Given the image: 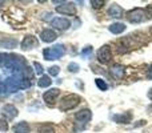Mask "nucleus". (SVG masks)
Here are the masks:
<instances>
[{
  "label": "nucleus",
  "instance_id": "nucleus-6",
  "mask_svg": "<svg viewBox=\"0 0 152 133\" xmlns=\"http://www.w3.org/2000/svg\"><path fill=\"white\" fill-rule=\"evenodd\" d=\"M56 11L61 15H71L74 16L76 15V7L74 3L69 1H61L59 5H56Z\"/></svg>",
  "mask_w": 152,
  "mask_h": 133
},
{
  "label": "nucleus",
  "instance_id": "nucleus-11",
  "mask_svg": "<svg viewBox=\"0 0 152 133\" xmlns=\"http://www.w3.org/2000/svg\"><path fill=\"white\" fill-rule=\"evenodd\" d=\"M56 37H58V35H56V32L53 31V29H43L42 33H40V39H42V41L44 43H52L56 40Z\"/></svg>",
  "mask_w": 152,
  "mask_h": 133
},
{
  "label": "nucleus",
  "instance_id": "nucleus-9",
  "mask_svg": "<svg viewBox=\"0 0 152 133\" xmlns=\"http://www.w3.org/2000/svg\"><path fill=\"white\" fill-rule=\"evenodd\" d=\"M3 116L5 117V121L7 120H13V118L16 117V116L19 115V110H18V108L15 107V105H12V104H7V105H4L3 107Z\"/></svg>",
  "mask_w": 152,
  "mask_h": 133
},
{
  "label": "nucleus",
  "instance_id": "nucleus-15",
  "mask_svg": "<svg viewBox=\"0 0 152 133\" xmlns=\"http://www.w3.org/2000/svg\"><path fill=\"white\" fill-rule=\"evenodd\" d=\"M126 24H123V23H119V21H116V23H112L110 27H108V29H110V32L111 33H113V35H120V33H123L124 31H126Z\"/></svg>",
  "mask_w": 152,
  "mask_h": 133
},
{
  "label": "nucleus",
  "instance_id": "nucleus-18",
  "mask_svg": "<svg viewBox=\"0 0 152 133\" xmlns=\"http://www.w3.org/2000/svg\"><path fill=\"white\" fill-rule=\"evenodd\" d=\"M51 84H52V80H51V77L48 75H43L42 77L37 80V85H39L40 88H48Z\"/></svg>",
  "mask_w": 152,
  "mask_h": 133
},
{
  "label": "nucleus",
  "instance_id": "nucleus-26",
  "mask_svg": "<svg viewBox=\"0 0 152 133\" xmlns=\"http://www.w3.org/2000/svg\"><path fill=\"white\" fill-rule=\"evenodd\" d=\"M79 69H80V67H79L76 63H69V64H68V70H69V72L76 73Z\"/></svg>",
  "mask_w": 152,
  "mask_h": 133
},
{
  "label": "nucleus",
  "instance_id": "nucleus-14",
  "mask_svg": "<svg viewBox=\"0 0 152 133\" xmlns=\"http://www.w3.org/2000/svg\"><path fill=\"white\" fill-rule=\"evenodd\" d=\"M111 117H112V120L115 123H119V124H129L132 120V115L129 112L120 113V115H113Z\"/></svg>",
  "mask_w": 152,
  "mask_h": 133
},
{
  "label": "nucleus",
  "instance_id": "nucleus-28",
  "mask_svg": "<svg viewBox=\"0 0 152 133\" xmlns=\"http://www.w3.org/2000/svg\"><path fill=\"white\" fill-rule=\"evenodd\" d=\"M145 123H147V121L145 120H140V121H137V124H135V128H136V126H142V125H145Z\"/></svg>",
  "mask_w": 152,
  "mask_h": 133
},
{
  "label": "nucleus",
  "instance_id": "nucleus-23",
  "mask_svg": "<svg viewBox=\"0 0 152 133\" xmlns=\"http://www.w3.org/2000/svg\"><path fill=\"white\" fill-rule=\"evenodd\" d=\"M59 72H60V68L58 65H52V67L48 68V73H50L51 76H58Z\"/></svg>",
  "mask_w": 152,
  "mask_h": 133
},
{
  "label": "nucleus",
  "instance_id": "nucleus-2",
  "mask_svg": "<svg viewBox=\"0 0 152 133\" xmlns=\"http://www.w3.org/2000/svg\"><path fill=\"white\" fill-rule=\"evenodd\" d=\"M64 53H66V47L63 44H56L51 48H45L43 51V56H44L45 60H58V59L63 57Z\"/></svg>",
  "mask_w": 152,
  "mask_h": 133
},
{
  "label": "nucleus",
  "instance_id": "nucleus-7",
  "mask_svg": "<svg viewBox=\"0 0 152 133\" xmlns=\"http://www.w3.org/2000/svg\"><path fill=\"white\" fill-rule=\"evenodd\" d=\"M37 45H39V40H37L35 36H32V35H27V36H24L20 47L23 51H29V49L36 48Z\"/></svg>",
  "mask_w": 152,
  "mask_h": 133
},
{
  "label": "nucleus",
  "instance_id": "nucleus-25",
  "mask_svg": "<svg viewBox=\"0 0 152 133\" xmlns=\"http://www.w3.org/2000/svg\"><path fill=\"white\" fill-rule=\"evenodd\" d=\"M8 131V123L4 118L0 117V132H7Z\"/></svg>",
  "mask_w": 152,
  "mask_h": 133
},
{
  "label": "nucleus",
  "instance_id": "nucleus-16",
  "mask_svg": "<svg viewBox=\"0 0 152 133\" xmlns=\"http://www.w3.org/2000/svg\"><path fill=\"white\" fill-rule=\"evenodd\" d=\"M18 45V40L12 39V37H5V39L0 40V48H8V49H12Z\"/></svg>",
  "mask_w": 152,
  "mask_h": 133
},
{
  "label": "nucleus",
  "instance_id": "nucleus-24",
  "mask_svg": "<svg viewBox=\"0 0 152 133\" xmlns=\"http://www.w3.org/2000/svg\"><path fill=\"white\" fill-rule=\"evenodd\" d=\"M34 68H35V72L37 73V75H43V72H44V68L40 63H37V61H35L34 63Z\"/></svg>",
  "mask_w": 152,
  "mask_h": 133
},
{
  "label": "nucleus",
  "instance_id": "nucleus-29",
  "mask_svg": "<svg viewBox=\"0 0 152 133\" xmlns=\"http://www.w3.org/2000/svg\"><path fill=\"white\" fill-rule=\"evenodd\" d=\"M147 77L150 78V80H152V65L150 67V69H148V72H147Z\"/></svg>",
  "mask_w": 152,
  "mask_h": 133
},
{
  "label": "nucleus",
  "instance_id": "nucleus-4",
  "mask_svg": "<svg viewBox=\"0 0 152 133\" xmlns=\"http://www.w3.org/2000/svg\"><path fill=\"white\" fill-rule=\"evenodd\" d=\"M111 59H112V51H111L110 45L105 44L103 47H100L99 51H97V60H99V63L107 64L111 61Z\"/></svg>",
  "mask_w": 152,
  "mask_h": 133
},
{
  "label": "nucleus",
  "instance_id": "nucleus-1",
  "mask_svg": "<svg viewBox=\"0 0 152 133\" xmlns=\"http://www.w3.org/2000/svg\"><path fill=\"white\" fill-rule=\"evenodd\" d=\"M80 101H81V97L79 96V94H76V93L66 94V96L60 100V102H59V109H60L61 112H67V110L76 108L80 104Z\"/></svg>",
  "mask_w": 152,
  "mask_h": 133
},
{
  "label": "nucleus",
  "instance_id": "nucleus-17",
  "mask_svg": "<svg viewBox=\"0 0 152 133\" xmlns=\"http://www.w3.org/2000/svg\"><path fill=\"white\" fill-rule=\"evenodd\" d=\"M12 131L15 133H29V125L26 121H20V123L13 125Z\"/></svg>",
  "mask_w": 152,
  "mask_h": 133
},
{
  "label": "nucleus",
  "instance_id": "nucleus-30",
  "mask_svg": "<svg viewBox=\"0 0 152 133\" xmlns=\"http://www.w3.org/2000/svg\"><path fill=\"white\" fill-rule=\"evenodd\" d=\"M148 97H150V99L152 100V88L150 89V92H148Z\"/></svg>",
  "mask_w": 152,
  "mask_h": 133
},
{
  "label": "nucleus",
  "instance_id": "nucleus-27",
  "mask_svg": "<svg viewBox=\"0 0 152 133\" xmlns=\"http://www.w3.org/2000/svg\"><path fill=\"white\" fill-rule=\"evenodd\" d=\"M144 16H147V19H152V4L144 9Z\"/></svg>",
  "mask_w": 152,
  "mask_h": 133
},
{
  "label": "nucleus",
  "instance_id": "nucleus-19",
  "mask_svg": "<svg viewBox=\"0 0 152 133\" xmlns=\"http://www.w3.org/2000/svg\"><path fill=\"white\" fill-rule=\"evenodd\" d=\"M39 133H55V131H53L52 125H50V124H43L39 128Z\"/></svg>",
  "mask_w": 152,
  "mask_h": 133
},
{
  "label": "nucleus",
  "instance_id": "nucleus-22",
  "mask_svg": "<svg viewBox=\"0 0 152 133\" xmlns=\"http://www.w3.org/2000/svg\"><path fill=\"white\" fill-rule=\"evenodd\" d=\"M104 4H105L104 0H91V5L95 8V9H99V8H102Z\"/></svg>",
  "mask_w": 152,
  "mask_h": 133
},
{
  "label": "nucleus",
  "instance_id": "nucleus-12",
  "mask_svg": "<svg viewBox=\"0 0 152 133\" xmlns=\"http://www.w3.org/2000/svg\"><path fill=\"white\" fill-rule=\"evenodd\" d=\"M75 118L77 121H80V123L86 124V123H88V121H91L92 112L89 109H87V108H86V109H81V110H79V112H76Z\"/></svg>",
  "mask_w": 152,
  "mask_h": 133
},
{
  "label": "nucleus",
  "instance_id": "nucleus-21",
  "mask_svg": "<svg viewBox=\"0 0 152 133\" xmlns=\"http://www.w3.org/2000/svg\"><path fill=\"white\" fill-rule=\"evenodd\" d=\"M92 51H94V48H92V47H86V48H84V49L80 52V55L83 56L84 59H87V57H89V56L92 55Z\"/></svg>",
  "mask_w": 152,
  "mask_h": 133
},
{
  "label": "nucleus",
  "instance_id": "nucleus-31",
  "mask_svg": "<svg viewBox=\"0 0 152 133\" xmlns=\"http://www.w3.org/2000/svg\"><path fill=\"white\" fill-rule=\"evenodd\" d=\"M151 33H152V27H151Z\"/></svg>",
  "mask_w": 152,
  "mask_h": 133
},
{
  "label": "nucleus",
  "instance_id": "nucleus-20",
  "mask_svg": "<svg viewBox=\"0 0 152 133\" xmlns=\"http://www.w3.org/2000/svg\"><path fill=\"white\" fill-rule=\"evenodd\" d=\"M95 83H96L97 88L102 89V91H107V89H108V84L105 83L104 80H102V78H96V80H95Z\"/></svg>",
  "mask_w": 152,
  "mask_h": 133
},
{
  "label": "nucleus",
  "instance_id": "nucleus-8",
  "mask_svg": "<svg viewBox=\"0 0 152 133\" xmlns=\"http://www.w3.org/2000/svg\"><path fill=\"white\" fill-rule=\"evenodd\" d=\"M51 25L53 28L59 29V31H66V29H68L71 27V21L66 17H55L51 21Z\"/></svg>",
  "mask_w": 152,
  "mask_h": 133
},
{
  "label": "nucleus",
  "instance_id": "nucleus-10",
  "mask_svg": "<svg viewBox=\"0 0 152 133\" xmlns=\"http://www.w3.org/2000/svg\"><path fill=\"white\" fill-rule=\"evenodd\" d=\"M123 15H124V11L119 4L113 3V4L110 5V8H108V16H110V17L120 19V17H123Z\"/></svg>",
  "mask_w": 152,
  "mask_h": 133
},
{
  "label": "nucleus",
  "instance_id": "nucleus-3",
  "mask_svg": "<svg viewBox=\"0 0 152 133\" xmlns=\"http://www.w3.org/2000/svg\"><path fill=\"white\" fill-rule=\"evenodd\" d=\"M126 17L129 23H135V24L142 23L144 20V9H142V8H134V9L127 12Z\"/></svg>",
  "mask_w": 152,
  "mask_h": 133
},
{
  "label": "nucleus",
  "instance_id": "nucleus-13",
  "mask_svg": "<svg viewBox=\"0 0 152 133\" xmlns=\"http://www.w3.org/2000/svg\"><path fill=\"white\" fill-rule=\"evenodd\" d=\"M110 73L115 80H121L124 76V67L121 64H113L110 68Z\"/></svg>",
  "mask_w": 152,
  "mask_h": 133
},
{
  "label": "nucleus",
  "instance_id": "nucleus-5",
  "mask_svg": "<svg viewBox=\"0 0 152 133\" xmlns=\"http://www.w3.org/2000/svg\"><path fill=\"white\" fill-rule=\"evenodd\" d=\"M59 94H60V91H59L58 88H51V89H48L47 92H44L43 100H44V102L48 107H53L59 97Z\"/></svg>",
  "mask_w": 152,
  "mask_h": 133
}]
</instances>
